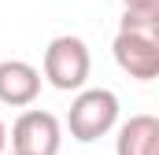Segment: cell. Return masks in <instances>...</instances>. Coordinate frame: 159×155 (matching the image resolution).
Here are the masks:
<instances>
[{
	"mask_svg": "<svg viewBox=\"0 0 159 155\" xmlns=\"http://www.w3.org/2000/svg\"><path fill=\"white\" fill-rule=\"evenodd\" d=\"M119 126V96L111 89H81L67 111V129L78 144H93Z\"/></svg>",
	"mask_w": 159,
	"mask_h": 155,
	"instance_id": "6da1fadb",
	"label": "cell"
},
{
	"mask_svg": "<svg viewBox=\"0 0 159 155\" xmlns=\"http://www.w3.org/2000/svg\"><path fill=\"white\" fill-rule=\"evenodd\" d=\"M7 152V126H4V118H0V155Z\"/></svg>",
	"mask_w": 159,
	"mask_h": 155,
	"instance_id": "9c48e42d",
	"label": "cell"
},
{
	"mask_svg": "<svg viewBox=\"0 0 159 155\" xmlns=\"http://www.w3.org/2000/svg\"><path fill=\"white\" fill-rule=\"evenodd\" d=\"M119 33H137V37L159 41V11H122Z\"/></svg>",
	"mask_w": 159,
	"mask_h": 155,
	"instance_id": "52a82bcc",
	"label": "cell"
},
{
	"mask_svg": "<svg viewBox=\"0 0 159 155\" xmlns=\"http://www.w3.org/2000/svg\"><path fill=\"white\" fill-rule=\"evenodd\" d=\"M11 152L15 155H59L63 148V126L52 111L30 107L11 126Z\"/></svg>",
	"mask_w": 159,
	"mask_h": 155,
	"instance_id": "3957f363",
	"label": "cell"
},
{
	"mask_svg": "<svg viewBox=\"0 0 159 155\" xmlns=\"http://www.w3.org/2000/svg\"><path fill=\"white\" fill-rule=\"evenodd\" d=\"M115 155H159V118L156 115H129L119 126Z\"/></svg>",
	"mask_w": 159,
	"mask_h": 155,
	"instance_id": "8992f818",
	"label": "cell"
},
{
	"mask_svg": "<svg viewBox=\"0 0 159 155\" xmlns=\"http://www.w3.org/2000/svg\"><path fill=\"white\" fill-rule=\"evenodd\" d=\"M41 96V70L26 59H0V104L30 107Z\"/></svg>",
	"mask_w": 159,
	"mask_h": 155,
	"instance_id": "5b68a950",
	"label": "cell"
},
{
	"mask_svg": "<svg viewBox=\"0 0 159 155\" xmlns=\"http://www.w3.org/2000/svg\"><path fill=\"white\" fill-rule=\"evenodd\" d=\"M41 70H44V78H48L52 89H59V92H78L81 85L89 81L93 55H89V48H85L81 37H74V33H59V37L48 41Z\"/></svg>",
	"mask_w": 159,
	"mask_h": 155,
	"instance_id": "7a4b0ae2",
	"label": "cell"
},
{
	"mask_svg": "<svg viewBox=\"0 0 159 155\" xmlns=\"http://www.w3.org/2000/svg\"><path fill=\"white\" fill-rule=\"evenodd\" d=\"M115 63L137 81H152L159 74V41L156 37H137V33H115Z\"/></svg>",
	"mask_w": 159,
	"mask_h": 155,
	"instance_id": "277c9868",
	"label": "cell"
},
{
	"mask_svg": "<svg viewBox=\"0 0 159 155\" xmlns=\"http://www.w3.org/2000/svg\"><path fill=\"white\" fill-rule=\"evenodd\" d=\"M126 11H159V0H122Z\"/></svg>",
	"mask_w": 159,
	"mask_h": 155,
	"instance_id": "ba28073f",
	"label": "cell"
},
{
	"mask_svg": "<svg viewBox=\"0 0 159 155\" xmlns=\"http://www.w3.org/2000/svg\"><path fill=\"white\" fill-rule=\"evenodd\" d=\"M11 155H15V152H11Z\"/></svg>",
	"mask_w": 159,
	"mask_h": 155,
	"instance_id": "30bf717a",
	"label": "cell"
}]
</instances>
